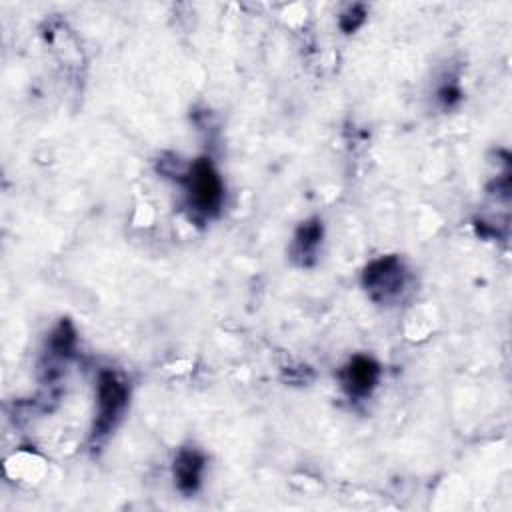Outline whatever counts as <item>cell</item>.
<instances>
[{"label":"cell","mask_w":512,"mask_h":512,"mask_svg":"<svg viewBox=\"0 0 512 512\" xmlns=\"http://www.w3.org/2000/svg\"><path fill=\"white\" fill-rule=\"evenodd\" d=\"M182 184L186 190L188 206L194 212L202 216H212L220 210L224 200V184L210 158L194 160L182 172Z\"/></svg>","instance_id":"obj_1"},{"label":"cell","mask_w":512,"mask_h":512,"mask_svg":"<svg viewBox=\"0 0 512 512\" xmlns=\"http://www.w3.org/2000/svg\"><path fill=\"white\" fill-rule=\"evenodd\" d=\"M128 386L112 370H102L96 382V418L92 426V438H102L112 432V428L122 418L128 406Z\"/></svg>","instance_id":"obj_2"},{"label":"cell","mask_w":512,"mask_h":512,"mask_svg":"<svg viewBox=\"0 0 512 512\" xmlns=\"http://www.w3.org/2000/svg\"><path fill=\"white\" fill-rule=\"evenodd\" d=\"M406 282L408 274L398 256L376 258L362 272V286L378 302H394L400 298Z\"/></svg>","instance_id":"obj_3"},{"label":"cell","mask_w":512,"mask_h":512,"mask_svg":"<svg viewBox=\"0 0 512 512\" xmlns=\"http://www.w3.org/2000/svg\"><path fill=\"white\" fill-rule=\"evenodd\" d=\"M380 374L382 368L374 358L358 354L340 368L338 380L350 398H366L376 388Z\"/></svg>","instance_id":"obj_4"},{"label":"cell","mask_w":512,"mask_h":512,"mask_svg":"<svg viewBox=\"0 0 512 512\" xmlns=\"http://www.w3.org/2000/svg\"><path fill=\"white\" fill-rule=\"evenodd\" d=\"M206 458L196 448H182L174 458V480L180 492L194 494L200 488Z\"/></svg>","instance_id":"obj_5"},{"label":"cell","mask_w":512,"mask_h":512,"mask_svg":"<svg viewBox=\"0 0 512 512\" xmlns=\"http://www.w3.org/2000/svg\"><path fill=\"white\" fill-rule=\"evenodd\" d=\"M322 242V224L318 218H310L306 222H302L294 234L292 240V258L300 264V266H310L316 260V252L318 246Z\"/></svg>","instance_id":"obj_6"},{"label":"cell","mask_w":512,"mask_h":512,"mask_svg":"<svg viewBox=\"0 0 512 512\" xmlns=\"http://www.w3.org/2000/svg\"><path fill=\"white\" fill-rule=\"evenodd\" d=\"M364 20H366V10H364V6L354 4V6H350L346 12H342L338 24H340V28H342L346 34H350V32L358 30V28L364 24Z\"/></svg>","instance_id":"obj_7"},{"label":"cell","mask_w":512,"mask_h":512,"mask_svg":"<svg viewBox=\"0 0 512 512\" xmlns=\"http://www.w3.org/2000/svg\"><path fill=\"white\" fill-rule=\"evenodd\" d=\"M438 98H440V102H442L446 108H450V106H454V104L460 102L462 90H460V86H458L456 82H446V84L440 86Z\"/></svg>","instance_id":"obj_8"}]
</instances>
